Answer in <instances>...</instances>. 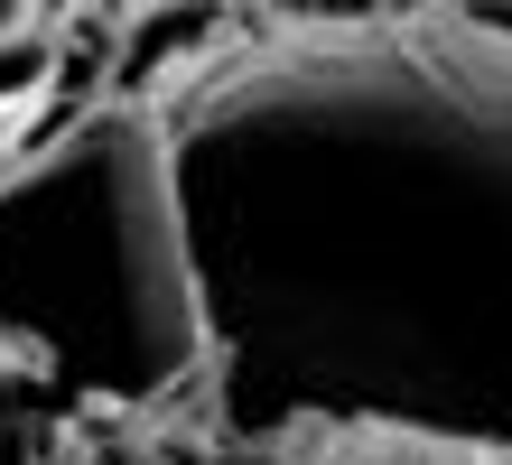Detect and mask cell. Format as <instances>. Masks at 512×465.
Here are the masks:
<instances>
[{
  "label": "cell",
  "mask_w": 512,
  "mask_h": 465,
  "mask_svg": "<svg viewBox=\"0 0 512 465\" xmlns=\"http://www.w3.org/2000/svg\"><path fill=\"white\" fill-rule=\"evenodd\" d=\"M224 447L512 465V38L485 10L233 19L149 103Z\"/></svg>",
  "instance_id": "obj_1"
},
{
  "label": "cell",
  "mask_w": 512,
  "mask_h": 465,
  "mask_svg": "<svg viewBox=\"0 0 512 465\" xmlns=\"http://www.w3.org/2000/svg\"><path fill=\"white\" fill-rule=\"evenodd\" d=\"M0 363L47 382L75 419H196L205 307L149 103L94 93L0 159Z\"/></svg>",
  "instance_id": "obj_2"
},
{
  "label": "cell",
  "mask_w": 512,
  "mask_h": 465,
  "mask_svg": "<svg viewBox=\"0 0 512 465\" xmlns=\"http://www.w3.org/2000/svg\"><path fill=\"white\" fill-rule=\"evenodd\" d=\"M84 428L47 382H28L19 363H0V465H56V438Z\"/></svg>",
  "instance_id": "obj_3"
},
{
  "label": "cell",
  "mask_w": 512,
  "mask_h": 465,
  "mask_svg": "<svg viewBox=\"0 0 512 465\" xmlns=\"http://www.w3.org/2000/svg\"><path fill=\"white\" fill-rule=\"evenodd\" d=\"M47 75H56V28H47V19H0V159L19 149L10 131L38 112Z\"/></svg>",
  "instance_id": "obj_4"
}]
</instances>
